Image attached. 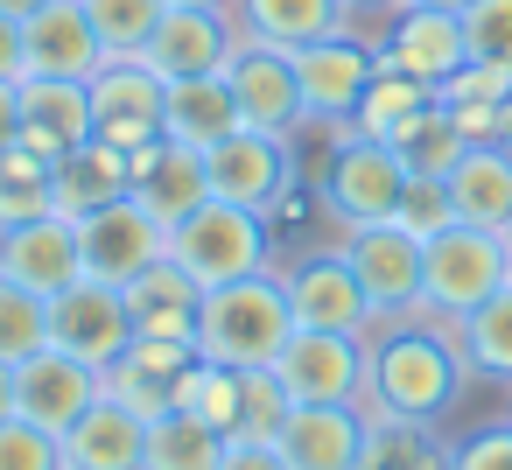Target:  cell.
Here are the masks:
<instances>
[{"label": "cell", "mask_w": 512, "mask_h": 470, "mask_svg": "<svg viewBox=\"0 0 512 470\" xmlns=\"http://www.w3.org/2000/svg\"><path fill=\"white\" fill-rule=\"evenodd\" d=\"M365 414H400V421H442L463 386H470V358L456 344V323L407 309V316H379L365 330Z\"/></svg>", "instance_id": "6da1fadb"}, {"label": "cell", "mask_w": 512, "mask_h": 470, "mask_svg": "<svg viewBox=\"0 0 512 470\" xmlns=\"http://www.w3.org/2000/svg\"><path fill=\"white\" fill-rule=\"evenodd\" d=\"M295 330L302 323H295V302L281 288V267H267V274H246V281L204 295V309H197V358L253 372V365H274Z\"/></svg>", "instance_id": "7a4b0ae2"}, {"label": "cell", "mask_w": 512, "mask_h": 470, "mask_svg": "<svg viewBox=\"0 0 512 470\" xmlns=\"http://www.w3.org/2000/svg\"><path fill=\"white\" fill-rule=\"evenodd\" d=\"M169 260L211 295V288H232L246 274H267L274 267V246H267V218L246 211V204H225L211 197L204 211H190L176 232H169Z\"/></svg>", "instance_id": "3957f363"}, {"label": "cell", "mask_w": 512, "mask_h": 470, "mask_svg": "<svg viewBox=\"0 0 512 470\" xmlns=\"http://www.w3.org/2000/svg\"><path fill=\"white\" fill-rule=\"evenodd\" d=\"M512 281V246L505 232H484V225H449L428 239L421 253V309L442 316V323H463L477 302H491L498 288Z\"/></svg>", "instance_id": "277c9868"}, {"label": "cell", "mask_w": 512, "mask_h": 470, "mask_svg": "<svg viewBox=\"0 0 512 470\" xmlns=\"http://www.w3.org/2000/svg\"><path fill=\"white\" fill-rule=\"evenodd\" d=\"M295 57V78H302V106H309V127L323 134H344L365 85L379 78V36L372 29H337V36H316Z\"/></svg>", "instance_id": "5b68a950"}, {"label": "cell", "mask_w": 512, "mask_h": 470, "mask_svg": "<svg viewBox=\"0 0 512 470\" xmlns=\"http://www.w3.org/2000/svg\"><path fill=\"white\" fill-rule=\"evenodd\" d=\"M323 204H330V218L351 232V225H379V218H393L400 211V190H407V162H400V148H386V141H365V134H337L330 141V162H323Z\"/></svg>", "instance_id": "8992f818"}, {"label": "cell", "mask_w": 512, "mask_h": 470, "mask_svg": "<svg viewBox=\"0 0 512 470\" xmlns=\"http://www.w3.org/2000/svg\"><path fill=\"white\" fill-rule=\"evenodd\" d=\"M281 386L295 407H365V337L344 330H295L288 351L274 358Z\"/></svg>", "instance_id": "52a82bcc"}, {"label": "cell", "mask_w": 512, "mask_h": 470, "mask_svg": "<svg viewBox=\"0 0 512 470\" xmlns=\"http://www.w3.org/2000/svg\"><path fill=\"white\" fill-rule=\"evenodd\" d=\"M337 253L351 260V274H358L372 316H407V309H421V253H428V239H414V232L393 225V218H379V225H351V232L337 239Z\"/></svg>", "instance_id": "ba28073f"}, {"label": "cell", "mask_w": 512, "mask_h": 470, "mask_svg": "<svg viewBox=\"0 0 512 470\" xmlns=\"http://www.w3.org/2000/svg\"><path fill=\"white\" fill-rule=\"evenodd\" d=\"M78 246H85V281L127 288L134 274H148L155 260H169V225H162L148 204L120 197V204L78 218Z\"/></svg>", "instance_id": "9c48e42d"}, {"label": "cell", "mask_w": 512, "mask_h": 470, "mask_svg": "<svg viewBox=\"0 0 512 470\" xmlns=\"http://www.w3.org/2000/svg\"><path fill=\"white\" fill-rule=\"evenodd\" d=\"M239 22H232V8H162V22H155V36H148V50H141V64L162 78V85H176V78H218L232 57H239Z\"/></svg>", "instance_id": "30bf717a"}, {"label": "cell", "mask_w": 512, "mask_h": 470, "mask_svg": "<svg viewBox=\"0 0 512 470\" xmlns=\"http://www.w3.org/2000/svg\"><path fill=\"white\" fill-rule=\"evenodd\" d=\"M162 106H169V85L141 64V57H106L92 71V127L99 141L141 155L162 141Z\"/></svg>", "instance_id": "8fae6325"}, {"label": "cell", "mask_w": 512, "mask_h": 470, "mask_svg": "<svg viewBox=\"0 0 512 470\" xmlns=\"http://www.w3.org/2000/svg\"><path fill=\"white\" fill-rule=\"evenodd\" d=\"M204 169H211V197L246 204V211H267L288 183H302V169H295V141H288V134H260V127L225 134V141L204 155Z\"/></svg>", "instance_id": "7c38bea8"}, {"label": "cell", "mask_w": 512, "mask_h": 470, "mask_svg": "<svg viewBox=\"0 0 512 470\" xmlns=\"http://www.w3.org/2000/svg\"><path fill=\"white\" fill-rule=\"evenodd\" d=\"M281 288H288L302 330H344V337H365V330L379 323L372 302H365V288H358V274H351V260H344L337 246L288 260V267H281Z\"/></svg>", "instance_id": "4fadbf2b"}, {"label": "cell", "mask_w": 512, "mask_h": 470, "mask_svg": "<svg viewBox=\"0 0 512 470\" xmlns=\"http://www.w3.org/2000/svg\"><path fill=\"white\" fill-rule=\"evenodd\" d=\"M50 344H57V351H71V358H85L92 372L120 365V358H127V344H134L127 295H120V288H106V281H78V288H64V295L50 302Z\"/></svg>", "instance_id": "5bb4252c"}, {"label": "cell", "mask_w": 512, "mask_h": 470, "mask_svg": "<svg viewBox=\"0 0 512 470\" xmlns=\"http://www.w3.org/2000/svg\"><path fill=\"white\" fill-rule=\"evenodd\" d=\"M225 85L239 99V120L260 127V134H302L309 127V106H302V78H295V57L288 50H267V43H239V57L225 64Z\"/></svg>", "instance_id": "9a60e30c"}, {"label": "cell", "mask_w": 512, "mask_h": 470, "mask_svg": "<svg viewBox=\"0 0 512 470\" xmlns=\"http://www.w3.org/2000/svg\"><path fill=\"white\" fill-rule=\"evenodd\" d=\"M0 274L22 281L29 295L57 302L64 288L85 281V246H78V218L50 211L36 225H15V232H0Z\"/></svg>", "instance_id": "2e32d148"}, {"label": "cell", "mask_w": 512, "mask_h": 470, "mask_svg": "<svg viewBox=\"0 0 512 470\" xmlns=\"http://www.w3.org/2000/svg\"><path fill=\"white\" fill-rule=\"evenodd\" d=\"M379 36V64L421 78V85H442L470 64V43H463V15H442V8H400Z\"/></svg>", "instance_id": "e0dca14e"}, {"label": "cell", "mask_w": 512, "mask_h": 470, "mask_svg": "<svg viewBox=\"0 0 512 470\" xmlns=\"http://www.w3.org/2000/svg\"><path fill=\"white\" fill-rule=\"evenodd\" d=\"M92 400H99V372L85 358L57 351V344L15 365V414L36 421V428H50V435H64Z\"/></svg>", "instance_id": "ac0fdd59"}, {"label": "cell", "mask_w": 512, "mask_h": 470, "mask_svg": "<svg viewBox=\"0 0 512 470\" xmlns=\"http://www.w3.org/2000/svg\"><path fill=\"white\" fill-rule=\"evenodd\" d=\"M134 204H148L169 232L211 204V169H204V148H183V141H155L134 155Z\"/></svg>", "instance_id": "d6986e66"}, {"label": "cell", "mask_w": 512, "mask_h": 470, "mask_svg": "<svg viewBox=\"0 0 512 470\" xmlns=\"http://www.w3.org/2000/svg\"><path fill=\"white\" fill-rule=\"evenodd\" d=\"M22 43H29V78H78L85 85L106 64L85 0H50V8H36L22 22Z\"/></svg>", "instance_id": "ffe728a7"}, {"label": "cell", "mask_w": 512, "mask_h": 470, "mask_svg": "<svg viewBox=\"0 0 512 470\" xmlns=\"http://www.w3.org/2000/svg\"><path fill=\"white\" fill-rule=\"evenodd\" d=\"M92 127V78H22V141L50 162H64L71 148H85Z\"/></svg>", "instance_id": "44dd1931"}, {"label": "cell", "mask_w": 512, "mask_h": 470, "mask_svg": "<svg viewBox=\"0 0 512 470\" xmlns=\"http://www.w3.org/2000/svg\"><path fill=\"white\" fill-rule=\"evenodd\" d=\"M57 442H64V470H141V456H148V421L99 393Z\"/></svg>", "instance_id": "7402d4cb"}, {"label": "cell", "mask_w": 512, "mask_h": 470, "mask_svg": "<svg viewBox=\"0 0 512 470\" xmlns=\"http://www.w3.org/2000/svg\"><path fill=\"white\" fill-rule=\"evenodd\" d=\"M127 316H134V337H169V344H197V309H204V288L176 267V260H155L148 274H134L127 288Z\"/></svg>", "instance_id": "603a6c76"}, {"label": "cell", "mask_w": 512, "mask_h": 470, "mask_svg": "<svg viewBox=\"0 0 512 470\" xmlns=\"http://www.w3.org/2000/svg\"><path fill=\"white\" fill-rule=\"evenodd\" d=\"M365 421H372L365 407H295L274 442H281L288 470H358Z\"/></svg>", "instance_id": "cb8c5ba5"}, {"label": "cell", "mask_w": 512, "mask_h": 470, "mask_svg": "<svg viewBox=\"0 0 512 470\" xmlns=\"http://www.w3.org/2000/svg\"><path fill=\"white\" fill-rule=\"evenodd\" d=\"M435 106L449 113V127L463 134V148H491L505 134V106H512V71L505 64H463L456 78L435 85Z\"/></svg>", "instance_id": "d4e9b609"}, {"label": "cell", "mask_w": 512, "mask_h": 470, "mask_svg": "<svg viewBox=\"0 0 512 470\" xmlns=\"http://www.w3.org/2000/svg\"><path fill=\"white\" fill-rule=\"evenodd\" d=\"M120 197H134V155L127 148H113V141L92 134L85 148H71L57 162V211L64 218H92V211H106Z\"/></svg>", "instance_id": "484cf974"}, {"label": "cell", "mask_w": 512, "mask_h": 470, "mask_svg": "<svg viewBox=\"0 0 512 470\" xmlns=\"http://www.w3.org/2000/svg\"><path fill=\"white\" fill-rule=\"evenodd\" d=\"M232 22L246 43H267V50H302L316 36L351 29L344 0H232Z\"/></svg>", "instance_id": "4316f807"}, {"label": "cell", "mask_w": 512, "mask_h": 470, "mask_svg": "<svg viewBox=\"0 0 512 470\" xmlns=\"http://www.w3.org/2000/svg\"><path fill=\"white\" fill-rule=\"evenodd\" d=\"M246 120H239V99H232V85H225V71L218 78H176L169 85V106H162V134L169 141H183V148H218L225 134H239Z\"/></svg>", "instance_id": "83f0119b"}, {"label": "cell", "mask_w": 512, "mask_h": 470, "mask_svg": "<svg viewBox=\"0 0 512 470\" xmlns=\"http://www.w3.org/2000/svg\"><path fill=\"white\" fill-rule=\"evenodd\" d=\"M449 204L463 225H484V232H505L512 225V155L491 141V148H463V162L449 169Z\"/></svg>", "instance_id": "f1b7e54d"}, {"label": "cell", "mask_w": 512, "mask_h": 470, "mask_svg": "<svg viewBox=\"0 0 512 470\" xmlns=\"http://www.w3.org/2000/svg\"><path fill=\"white\" fill-rule=\"evenodd\" d=\"M267 246H274V267H288V260H302V253H323V246H337L344 239V225L330 218V204H323V190L316 183H288L267 211Z\"/></svg>", "instance_id": "f546056e"}, {"label": "cell", "mask_w": 512, "mask_h": 470, "mask_svg": "<svg viewBox=\"0 0 512 470\" xmlns=\"http://www.w3.org/2000/svg\"><path fill=\"white\" fill-rule=\"evenodd\" d=\"M358 470H449V435H442V421L372 414V421H365Z\"/></svg>", "instance_id": "4dcf8cb0"}, {"label": "cell", "mask_w": 512, "mask_h": 470, "mask_svg": "<svg viewBox=\"0 0 512 470\" xmlns=\"http://www.w3.org/2000/svg\"><path fill=\"white\" fill-rule=\"evenodd\" d=\"M435 106V85H421V78H407V71H393V64H379V78L365 85V99H358V113H351V134H365V141H400L421 113Z\"/></svg>", "instance_id": "1f68e13d"}, {"label": "cell", "mask_w": 512, "mask_h": 470, "mask_svg": "<svg viewBox=\"0 0 512 470\" xmlns=\"http://www.w3.org/2000/svg\"><path fill=\"white\" fill-rule=\"evenodd\" d=\"M50 211H57V162L36 155L29 141H8L0 148V232L36 225Z\"/></svg>", "instance_id": "d6a6232c"}, {"label": "cell", "mask_w": 512, "mask_h": 470, "mask_svg": "<svg viewBox=\"0 0 512 470\" xmlns=\"http://www.w3.org/2000/svg\"><path fill=\"white\" fill-rule=\"evenodd\" d=\"M456 344H463V358H470V379L512 386V281L456 323Z\"/></svg>", "instance_id": "836d02e7"}, {"label": "cell", "mask_w": 512, "mask_h": 470, "mask_svg": "<svg viewBox=\"0 0 512 470\" xmlns=\"http://www.w3.org/2000/svg\"><path fill=\"white\" fill-rule=\"evenodd\" d=\"M218 456H225V435H218L211 421H197V414H183V407H169L162 421H148V456H141V470H218Z\"/></svg>", "instance_id": "e575fe53"}, {"label": "cell", "mask_w": 512, "mask_h": 470, "mask_svg": "<svg viewBox=\"0 0 512 470\" xmlns=\"http://www.w3.org/2000/svg\"><path fill=\"white\" fill-rule=\"evenodd\" d=\"M239 400H246V372L239 365H218V358H197L183 379H176V407L211 421L218 435H239Z\"/></svg>", "instance_id": "d590c367"}, {"label": "cell", "mask_w": 512, "mask_h": 470, "mask_svg": "<svg viewBox=\"0 0 512 470\" xmlns=\"http://www.w3.org/2000/svg\"><path fill=\"white\" fill-rule=\"evenodd\" d=\"M36 351H50V302L0 274V365H22Z\"/></svg>", "instance_id": "8d00e7d4"}, {"label": "cell", "mask_w": 512, "mask_h": 470, "mask_svg": "<svg viewBox=\"0 0 512 470\" xmlns=\"http://www.w3.org/2000/svg\"><path fill=\"white\" fill-rule=\"evenodd\" d=\"M162 8H169V0H85V15H92L106 57H141L148 36H155V22H162Z\"/></svg>", "instance_id": "74e56055"}, {"label": "cell", "mask_w": 512, "mask_h": 470, "mask_svg": "<svg viewBox=\"0 0 512 470\" xmlns=\"http://www.w3.org/2000/svg\"><path fill=\"white\" fill-rule=\"evenodd\" d=\"M99 393H106V400H120V407H127V414H141V421H162V414L176 407V379H169V372H155V365H141V358L106 365V372H99Z\"/></svg>", "instance_id": "f35d334b"}, {"label": "cell", "mask_w": 512, "mask_h": 470, "mask_svg": "<svg viewBox=\"0 0 512 470\" xmlns=\"http://www.w3.org/2000/svg\"><path fill=\"white\" fill-rule=\"evenodd\" d=\"M393 148H400L407 176H449V169L463 162V134L449 127V113H442V106H428V113L393 141Z\"/></svg>", "instance_id": "ab89813d"}, {"label": "cell", "mask_w": 512, "mask_h": 470, "mask_svg": "<svg viewBox=\"0 0 512 470\" xmlns=\"http://www.w3.org/2000/svg\"><path fill=\"white\" fill-rule=\"evenodd\" d=\"M288 414H295V400H288L281 372H274V365H253V372H246V400H239V435L274 442V435L288 428Z\"/></svg>", "instance_id": "60d3db41"}, {"label": "cell", "mask_w": 512, "mask_h": 470, "mask_svg": "<svg viewBox=\"0 0 512 470\" xmlns=\"http://www.w3.org/2000/svg\"><path fill=\"white\" fill-rule=\"evenodd\" d=\"M393 225H407L414 239H435V232L463 225V218H456V204H449V176H407V190H400V211H393Z\"/></svg>", "instance_id": "b9f144b4"}, {"label": "cell", "mask_w": 512, "mask_h": 470, "mask_svg": "<svg viewBox=\"0 0 512 470\" xmlns=\"http://www.w3.org/2000/svg\"><path fill=\"white\" fill-rule=\"evenodd\" d=\"M463 43H470L477 64L512 71V0H470L463 8Z\"/></svg>", "instance_id": "7bdbcfd3"}, {"label": "cell", "mask_w": 512, "mask_h": 470, "mask_svg": "<svg viewBox=\"0 0 512 470\" xmlns=\"http://www.w3.org/2000/svg\"><path fill=\"white\" fill-rule=\"evenodd\" d=\"M0 470H64V442L22 414L0 421Z\"/></svg>", "instance_id": "ee69618b"}, {"label": "cell", "mask_w": 512, "mask_h": 470, "mask_svg": "<svg viewBox=\"0 0 512 470\" xmlns=\"http://www.w3.org/2000/svg\"><path fill=\"white\" fill-rule=\"evenodd\" d=\"M449 470H512V421H484L470 435H449Z\"/></svg>", "instance_id": "f6af8a7d"}, {"label": "cell", "mask_w": 512, "mask_h": 470, "mask_svg": "<svg viewBox=\"0 0 512 470\" xmlns=\"http://www.w3.org/2000/svg\"><path fill=\"white\" fill-rule=\"evenodd\" d=\"M218 470H288L281 442H253V435H225V456Z\"/></svg>", "instance_id": "bcb514c9"}, {"label": "cell", "mask_w": 512, "mask_h": 470, "mask_svg": "<svg viewBox=\"0 0 512 470\" xmlns=\"http://www.w3.org/2000/svg\"><path fill=\"white\" fill-rule=\"evenodd\" d=\"M29 78V43H22V22L0 15V85H22Z\"/></svg>", "instance_id": "7dc6e473"}, {"label": "cell", "mask_w": 512, "mask_h": 470, "mask_svg": "<svg viewBox=\"0 0 512 470\" xmlns=\"http://www.w3.org/2000/svg\"><path fill=\"white\" fill-rule=\"evenodd\" d=\"M407 8V0H344V15H351V29H386L393 15Z\"/></svg>", "instance_id": "c3c4849f"}, {"label": "cell", "mask_w": 512, "mask_h": 470, "mask_svg": "<svg viewBox=\"0 0 512 470\" xmlns=\"http://www.w3.org/2000/svg\"><path fill=\"white\" fill-rule=\"evenodd\" d=\"M22 141V85H0V148Z\"/></svg>", "instance_id": "681fc988"}, {"label": "cell", "mask_w": 512, "mask_h": 470, "mask_svg": "<svg viewBox=\"0 0 512 470\" xmlns=\"http://www.w3.org/2000/svg\"><path fill=\"white\" fill-rule=\"evenodd\" d=\"M15 414V365H0V421Z\"/></svg>", "instance_id": "f907efd6"}, {"label": "cell", "mask_w": 512, "mask_h": 470, "mask_svg": "<svg viewBox=\"0 0 512 470\" xmlns=\"http://www.w3.org/2000/svg\"><path fill=\"white\" fill-rule=\"evenodd\" d=\"M36 8H50V0H0V15H15V22H29Z\"/></svg>", "instance_id": "816d5d0a"}, {"label": "cell", "mask_w": 512, "mask_h": 470, "mask_svg": "<svg viewBox=\"0 0 512 470\" xmlns=\"http://www.w3.org/2000/svg\"><path fill=\"white\" fill-rule=\"evenodd\" d=\"M407 8H442V15H463L470 0H407Z\"/></svg>", "instance_id": "f5cc1de1"}, {"label": "cell", "mask_w": 512, "mask_h": 470, "mask_svg": "<svg viewBox=\"0 0 512 470\" xmlns=\"http://www.w3.org/2000/svg\"><path fill=\"white\" fill-rule=\"evenodd\" d=\"M169 8H232V0H169Z\"/></svg>", "instance_id": "db71d44e"}, {"label": "cell", "mask_w": 512, "mask_h": 470, "mask_svg": "<svg viewBox=\"0 0 512 470\" xmlns=\"http://www.w3.org/2000/svg\"><path fill=\"white\" fill-rule=\"evenodd\" d=\"M498 148H505V155H512V106H505V134H498Z\"/></svg>", "instance_id": "11a10c76"}, {"label": "cell", "mask_w": 512, "mask_h": 470, "mask_svg": "<svg viewBox=\"0 0 512 470\" xmlns=\"http://www.w3.org/2000/svg\"><path fill=\"white\" fill-rule=\"evenodd\" d=\"M505 246H512V225H505Z\"/></svg>", "instance_id": "9f6ffc18"}, {"label": "cell", "mask_w": 512, "mask_h": 470, "mask_svg": "<svg viewBox=\"0 0 512 470\" xmlns=\"http://www.w3.org/2000/svg\"><path fill=\"white\" fill-rule=\"evenodd\" d=\"M505 421H512V414H505Z\"/></svg>", "instance_id": "6f0895ef"}]
</instances>
